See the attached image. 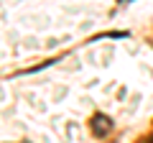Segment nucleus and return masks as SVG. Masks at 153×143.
<instances>
[{
	"label": "nucleus",
	"instance_id": "f257e3e1",
	"mask_svg": "<svg viewBox=\"0 0 153 143\" xmlns=\"http://www.w3.org/2000/svg\"><path fill=\"white\" fill-rule=\"evenodd\" d=\"M89 128H92V133L94 136H107L110 130H112V120H110L107 115H102V112H97V115L92 118V123H89Z\"/></svg>",
	"mask_w": 153,
	"mask_h": 143
},
{
	"label": "nucleus",
	"instance_id": "f03ea898",
	"mask_svg": "<svg viewBox=\"0 0 153 143\" xmlns=\"http://www.w3.org/2000/svg\"><path fill=\"white\" fill-rule=\"evenodd\" d=\"M26 143H28V141H26Z\"/></svg>",
	"mask_w": 153,
	"mask_h": 143
}]
</instances>
